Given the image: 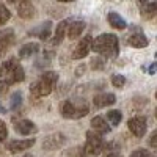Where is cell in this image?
<instances>
[{"label": "cell", "mask_w": 157, "mask_h": 157, "mask_svg": "<svg viewBox=\"0 0 157 157\" xmlns=\"http://www.w3.org/2000/svg\"><path fill=\"white\" fill-rule=\"evenodd\" d=\"M8 137V129H6V124L0 120V141H5Z\"/></svg>", "instance_id": "obj_26"}, {"label": "cell", "mask_w": 157, "mask_h": 157, "mask_svg": "<svg viewBox=\"0 0 157 157\" xmlns=\"http://www.w3.org/2000/svg\"><path fill=\"white\" fill-rule=\"evenodd\" d=\"M121 120H123V115H121L120 110H110V112L107 113V121H109L112 126H118V124L121 123Z\"/></svg>", "instance_id": "obj_22"}, {"label": "cell", "mask_w": 157, "mask_h": 157, "mask_svg": "<svg viewBox=\"0 0 157 157\" xmlns=\"http://www.w3.org/2000/svg\"><path fill=\"white\" fill-rule=\"evenodd\" d=\"M104 149H105V143H104L102 135H99L94 130L86 132V145H85V152L91 155H99Z\"/></svg>", "instance_id": "obj_5"}, {"label": "cell", "mask_w": 157, "mask_h": 157, "mask_svg": "<svg viewBox=\"0 0 157 157\" xmlns=\"http://www.w3.org/2000/svg\"><path fill=\"white\" fill-rule=\"evenodd\" d=\"M91 49L96 54L107 57V58H115L120 52V44H118V38L113 33H102L99 35L93 43H91Z\"/></svg>", "instance_id": "obj_1"}, {"label": "cell", "mask_w": 157, "mask_h": 157, "mask_svg": "<svg viewBox=\"0 0 157 157\" xmlns=\"http://www.w3.org/2000/svg\"><path fill=\"white\" fill-rule=\"evenodd\" d=\"M124 83H126V77H124V75H121V74L112 75V85H113L115 88H123Z\"/></svg>", "instance_id": "obj_25"}, {"label": "cell", "mask_w": 157, "mask_h": 157, "mask_svg": "<svg viewBox=\"0 0 157 157\" xmlns=\"http://www.w3.org/2000/svg\"><path fill=\"white\" fill-rule=\"evenodd\" d=\"M3 88H5V83H3L2 80H0V93H2V91H3Z\"/></svg>", "instance_id": "obj_31"}, {"label": "cell", "mask_w": 157, "mask_h": 157, "mask_svg": "<svg viewBox=\"0 0 157 157\" xmlns=\"http://www.w3.org/2000/svg\"><path fill=\"white\" fill-rule=\"evenodd\" d=\"M58 2H72V0H58Z\"/></svg>", "instance_id": "obj_32"}, {"label": "cell", "mask_w": 157, "mask_h": 157, "mask_svg": "<svg viewBox=\"0 0 157 157\" xmlns=\"http://www.w3.org/2000/svg\"><path fill=\"white\" fill-rule=\"evenodd\" d=\"M17 13L22 19H30L35 14V8L30 2H22V3L17 5Z\"/></svg>", "instance_id": "obj_18"}, {"label": "cell", "mask_w": 157, "mask_h": 157, "mask_svg": "<svg viewBox=\"0 0 157 157\" xmlns=\"http://www.w3.org/2000/svg\"><path fill=\"white\" fill-rule=\"evenodd\" d=\"M58 82V74L55 71H47L41 75V78L33 83L30 86V93L35 98H43V96H49L54 91L55 85Z\"/></svg>", "instance_id": "obj_3"}, {"label": "cell", "mask_w": 157, "mask_h": 157, "mask_svg": "<svg viewBox=\"0 0 157 157\" xmlns=\"http://www.w3.org/2000/svg\"><path fill=\"white\" fill-rule=\"evenodd\" d=\"M50 27H52V24L47 21V22H44L43 25H39L36 30L30 32V35H36L39 39H47L49 35H50Z\"/></svg>", "instance_id": "obj_20"}, {"label": "cell", "mask_w": 157, "mask_h": 157, "mask_svg": "<svg viewBox=\"0 0 157 157\" xmlns=\"http://www.w3.org/2000/svg\"><path fill=\"white\" fill-rule=\"evenodd\" d=\"M16 41V35L13 29H3L0 30V55L5 54V52L14 44Z\"/></svg>", "instance_id": "obj_7"}, {"label": "cell", "mask_w": 157, "mask_h": 157, "mask_svg": "<svg viewBox=\"0 0 157 157\" xmlns=\"http://www.w3.org/2000/svg\"><path fill=\"white\" fill-rule=\"evenodd\" d=\"M66 27H68V21H61L58 25H57V30H55V35H54V39H52V43L54 44H61L64 35H66Z\"/></svg>", "instance_id": "obj_19"}, {"label": "cell", "mask_w": 157, "mask_h": 157, "mask_svg": "<svg viewBox=\"0 0 157 157\" xmlns=\"http://www.w3.org/2000/svg\"><path fill=\"white\" fill-rule=\"evenodd\" d=\"M83 29H85V22L83 21H74L66 27V33H68L69 39H75V38H78L82 35Z\"/></svg>", "instance_id": "obj_15"}, {"label": "cell", "mask_w": 157, "mask_h": 157, "mask_svg": "<svg viewBox=\"0 0 157 157\" xmlns=\"http://www.w3.org/2000/svg\"><path fill=\"white\" fill-rule=\"evenodd\" d=\"M129 157H151V154L146 149H137V151H134L132 154H130Z\"/></svg>", "instance_id": "obj_27"}, {"label": "cell", "mask_w": 157, "mask_h": 157, "mask_svg": "<svg viewBox=\"0 0 157 157\" xmlns=\"http://www.w3.org/2000/svg\"><path fill=\"white\" fill-rule=\"evenodd\" d=\"M140 2H141V3H146V2H148V0H140Z\"/></svg>", "instance_id": "obj_33"}, {"label": "cell", "mask_w": 157, "mask_h": 157, "mask_svg": "<svg viewBox=\"0 0 157 157\" xmlns=\"http://www.w3.org/2000/svg\"><path fill=\"white\" fill-rule=\"evenodd\" d=\"M91 43H93V38H91L90 35L85 36L82 41L77 44V47L74 49L72 58H74V60H82V58H85V57L90 54V50H91Z\"/></svg>", "instance_id": "obj_8"}, {"label": "cell", "mask_w": 157, "mask_h": 157, "mask_svg": "<svg viewBox=\"0 0 157 157\" xmlns=\"http://www.w3.org/2000/svg\"><path fill=\"white\" fill-rule=\"evenodd\" d=\"M0 78H2V74H0Z\"/></svg>", "instance_id": "obj_35"}, {"label": "cell", "mask_w": 157, "mask_h": 157, "mask_svg": "<svg viewBox=\"0 0 157 157\" xmlns=\"http://www.w3.org/2000/svg\"><path fill=\"white\" fill-rule=\"evenodd\" d=\"M24 157H32V155H29V154H27V155H24Z\"/></svg>", "instance_id": "obj_34"}, {"label": "cell", "mask_w": 157, "mask_h": 157, "mask_svg": "<svg viewBox=\"0 0 157 157\" xmlns=\"http://www.w3.org/2000/svg\"><path fill=\"white\" fill-rule=\"evenodd\" d=\"M155 137H157V132H152V135H151V140H149V145L152 146V148H155Z\"/></svg>", "instance_id": "obj_28"}, {"label": "cell", "mask_w": 157, "mask_h": 157, "mask_svg": "<svg viewBox=\"0 0 157 157\" xmlns=\"http://www.w3.org/2000/svg\"><path fill=\"white\" fill-rule=\"evenodd\" d=\"M107 19H109V24L112 25L113 29H116V30H124L126 29V21L118 14V13H115V11L109 13Z\"/></svg>", "instance_id": "obj_16"}, {"label": "cell", "mask_w": 157, "mask_h": 157, "mask_svg": "<svg viewBox=\"0 0 157 157\" xmlns=\"http://www.w3.org/2000/svg\"><path fill=\"white\" fill-rule=\"evenodd\" d=\"M39 50V44L38 43H27L24 44L19 50V58H29L32 55H35L36 52Z\"/></svg>", "instance_id": "obj_17"}, {"label": "cell", "mask_w": 157, "mask_h": 157, "mask_svg": "<svg viewBox=\"0 0 157 157\" xmlns=\"http://www.w3.org/2000/svg\"><path fill=\"white\" fill-rule=\"evenodd\" d=\"M8 2H11V3H22V2H30V0H8Z\"/></svg>", "instance_id": "obj_29"}, {"label": "cell", "mask_w": 157, "mask_h": 157, "mask_svg": "<svg viewBox=\"0 0 157 157\" xmlns=\"http://www.w3.org/2000/svg\"><path fill=\"white\" fill-rule=\"evenodd\" d=\"M127 127H129V130H130V132H132L135 137L141 138L143 135L146 134V129H148L146 118H145V116H141V115H138V116H132V118H130V120L127 121Z\"/></svg>", "instance_id": "obj_6"}, {"label": "cell", "mask_w": 157, "mask_h": 157, "mask_svg": "<svg viewBox=\"0 0 157 157\" xmlns=\"http://www.w3.org/2000/svg\"><path fill=\"white\" fill-rule=\"evenodd\" d=\"M90 105L85 99H68L61 105V115L68 120H78L88 115Z\"/></svg>", "instance_id": "obj_4"}, {"label": "cell", "mask_w": 157, "mask_h": 157, "mask_svg": "<svg viewBox=\"0 0 157 157\" xmlns=\"http://www.w3.org/2000/svg\"><path fill=\"white\" fill-rule=\"evenodd\" d=\"M155 11H157V3L155 2L145 3V6L141 8V16L145 19H152L155 16Z\"/></svg>", "instance_id": "obj_21"}, {"label": "cell", "mask_w": 157, "mask_h": 157, "mask_svg": "<svg viewBox=\"0 0 157 157\" xmlns=\"http://www.w3.org/2000/svg\"><path fill=\"white\" fill-rule=\"evenodd\" d=\"M0 74H2V78H3L5 86L19 83V82H22L24 78H25L24 68L19 64V61H17L16 58H10V60H6V61L2 64Z\"/></svg>", "instance_id": "obj_2"}, {"label": "cell", "mask_w": 157, "mask_h": 157, "mask_svg": "<svg viewBox=\"0 0 157 157\" xmlns=\"http://www.w3.org/2000/svg\"><path fill=\"white\" fill-rule=\"evenodd\" d=\"M91 127H93V130L98 132L99 135L110 132V126H109L107 120L104 116H94L93 120H91Z\"/></svg>", "instance_id": "obj_13"}, {"label": "cell", "mask_w": 157, "mask_h": 157, "mask_svg": "<svg viewBox=\"0 0 157 157\" xmlns=\"http://www.w3.org/2000/svg\"><path fill=\"white\" fill-rule=\"evenodd\" d=\"M127 43H129V46H132V47H137V49H140V47H146L148 44H149V41H148V38L143 35L141 32H137V33H132L129 38H127Z\"/></svg>", "instance_id": "obj_14"}, {"label": "cell", "mask_w": 157, "mask_h": 157, "mask_svg": "<svg viewBox=\"0 0 157 157\" xmlns=\"http://www.w3.org/2000/svg\"><path fill=\"white\" fill-rule=\"evenodd\" d=\"M21 104H22V94L19 93H14L11 96V101H10V109L11 110H17L19 107H21Z\"/></svg>", "instance_id": "obj_23"}, {"label": "cell", "mask_w": 157, "mask_h": 157, "mask_svg": "<svg viewBox=\"0 0 157 157\" xmlns=\"http://www.w3.org/2000/svg\"><path fill=\"white\" fill-rule=\"evenodd\" d=\"M14 129L16 132L21 134V135H32V134H36L38 132V127L33 121L30 120H14Z\"/></svg>", "instance_id": "obj_9"}, {"label": "cell", "mask_w": 157, "mask_h": 157, "mask_svg": "<svg viewBox=\"0 0 157 157\" xmlns=\"http://www.w3.org/2000/svg\"><path fill=\"white\" fill-rule=\"evenodd\" d=\"M64 141H66L64 135L60 134V132H57V134H52V135H49V137L44 138L43 148L44 149H57V148H60V146L64 145Z\"/></svg>", "instance_id": "obj_10"}, {"label": "cell", "mask_w": 157, "mask_h": 157, "mask_svg": "<svg viewBox=\"0 0 157 157\" xmlns=\"http://www.w3.org/2000/svg\"><path fill=\"white\" fill-rule=\"evenodd\" d=\"M10 17H11V13H10V10H8L5 5L0 3V25L6 24V22L10 21Z\"/></svg>", "instance_id": "obj_24"}, {"label": "cell", "mask_w": 157, "mask_h": 157, "mask_svg": "<svg viewBox=\"0 0 157 157\" xmlns=\"http://www.w3.org/2000/svg\"><path fill=\"white\" fill-rule=\"evenodd\" d=\"M115 101H116V98L112 93H99V94L94 96L93 104L98 109H102V107H107V105H113Z\"/></svg>", "instance_id": "obj_12"}, {"label": "cell", "mask_w": 157, "mask_h": 157, "mask_svg": "<svg viewBox=\"0 0 157 157\" xmlns=\"http://www.w3.org/2000/svg\"><path fill=\"white\" fill-rule=\"evenodd\" d=\"M155 66H157L155 63H152V64H151V68H149V74H154V72H155Z\"/></svg>", "instance_id": "obj_30"}, {"label": "cell", "mask_w": 157, "mask_h": 157, "mask_svg": "<svg viewBox=\"0 0 157 157\" xmlns=\"http://www.w3.org/2000/svg\"><path fill=\"white\" fill-rule=\"evenodd\" d=\"M35 141L36 140H30V138H27V140H13V141H10V143H6V149L8 151H11V152H21V151H27L29 148H32L33 145H35Z\"/></svg>", "instance_id": "obj_11"}]
</instances>
